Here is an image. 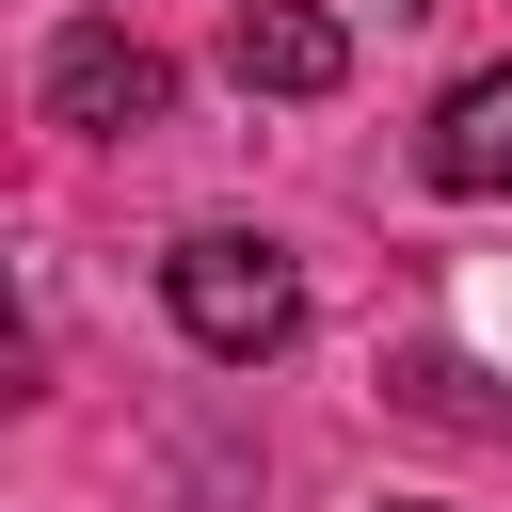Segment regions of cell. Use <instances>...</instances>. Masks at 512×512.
Instances as JSON below:
<instances>
[{
  "label": "cell",
  "instance_id": "cell-4",
  "mask_svg": "<svg viewBox=\"0 0 512 512\" xmlns=\"http://www.w3.org/2000/svg\"><path fill=\"white\" fill-rule=\"evenodd\" d=\"M416 176L432 192H512V64H480V80H448V112H432V144H416Z\"/></svg>",
  "mask_w": 512,
  "mask_h": 512
},
{
  "label": "cell",
  "instance_id": "cell-1",
  "mask_svg": "<svg viewBox=\"0 0 512 512\" xmlns=\"http://www.w3.org/2000/svg\"><path fill=\"white\" fill-rule=\"evenodd\" d=\"M160 304H176V336H192L208 368H272V352L304 336V272H288V240H256V224H192V240L160 256Z\"/></svg>",
  "mask_w": 512,
  "mask_h": 512
},
{
  "label": "cell",
  "instance_id": "cell-3",
  "mask_svg": "<svg viewBox=\"0 0 512 512\" xmlns=\"http://www.w3.org/2000/svg\"><path fill=\"white\" fill-rule=\"evenodd\" d=\"M224 80H240V96H336V80H352V32H336L320 0H240V16H224Z\"/></svg>",
  "mask_w": 512,
  "mask_h": 512
},
{
  "label": "cell",
  "instance_id": "cell-2",
  "mask_svg": "<svg viewBox=\"0 0 512 512\" xmlns=\"http://www.w3.org/2000/svg\"><path fill=\"white\" fill-rule=\"evenodd\" d=\"M160 112H176V64H160L144 32H112V16L48 32V128H80V144H128V128H160Z\"/></svg>",
  "mask_w": 512,
  "mask_h": 512
}]
</instances>
